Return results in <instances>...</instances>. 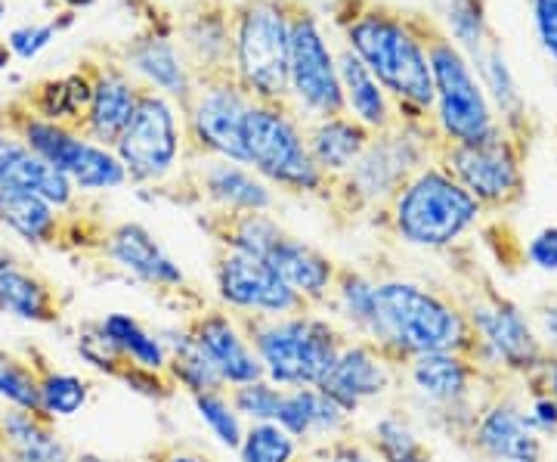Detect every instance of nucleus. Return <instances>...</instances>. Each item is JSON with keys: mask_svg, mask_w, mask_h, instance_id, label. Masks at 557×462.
Wrapping results in <instances>:
<instances>
[{"mask_svg": "<svg viewBox=\"0 0 557 462\" xmlns=\"http://www.w3.org/2000/svg\"><path fill=\"white\" fill-rule=\"evenodd\" d=\"M65 7H72V10H87V7H94L97 0H62Z\"/></svg>", "mask_w": 557, "mask_h": 462, "instance_id": "603ef678", "label": "nucleus"}, {"mask_svg": "<svg viewBox=\"0 0 557 462\" xmlns=\"http://www.w3.org/2000/svg\"><path fill=\"white\" fill-rule=\"evenodd\" d=\"M236 317L263 366V379L278 388H319L350 339L341 323L317 307L285 317Z\"/></svg>", "mask_w": 557, "mask_h": 462, "instance_id": "7ed1b4c3", "label": "nucleus"}, {"mask_svg": "<svg viewBox=\"0 0 557 462\" xmlns=\"http://www.w3.org/2000/svg\"><path fill=\"white\" fill-rule=\"evenodd\" d=\"M478 339V363L498 379H533L548 361L530 314L486 282H474L453 295Z\"/></svg>", "mask_w": 557, "mask_h": 462, "instance_id": "423d86ee", "label": "nucleus"}, {"mask_svg": "<svg viewBox=\"0 0 557 462\" xmlns=\"http://www.w3.org/2000/svg\"><path fill=\"white\" fill-rule=\"evenodd\" d=\"M403 369L412 357L453 351L478 361V339L453 292L428 289L416 280L375 282V311L362 336Z\"/></svg>", "mask_w": 557, "mask_h": 462, "instance_id": "f257e3e1", "label": "nucleus"}, {"mask_svg": "<svg viewBox=\"0 0 557 462\" xmlns=\"http://www.w3.org/2000/svg\"><path fill=\"white\" fill-rule=\"evenodd\" d=\"M428 62L434 75V106L437 134L443 143H480L493 137L498 127L493 102L474 75L468 57L431 22H421Z\"/></svg>", "mask_w": 557, "mask_h": 462, "instance_id": "1a4fd4ad", "label": "nucleus"}, {"mask_svg": "<svg viewBox=\"0 0 557 462\" xmlns=\"http://www.w3.org/2000/svg\"><path fill=\"white\" fill-rule=\"evenodd\" d=\"M300 447L278 423H251L239 443V462H295Z\"/></svg>", "mask_w": 557, "mask_h": 462, "instance_id": "ea45409f", "label": "nucleus"}, {"mask_svg": "<svg viewBox=\"0 0 557 462\" xmlns=\"http://www.w3.org/2000/svg\"><path fill=\"white\" fill-rule=\"evenodd\" d=\"M282 398H285V388H278L270 379H255V382L230 388V401L236 406V413L251 423H276Z\"/></svg>", "mask_w": 557, "mask_h": 462, "instance_id": "37998d69", "label": "nucleus"}, {"mask_svg": "<svg viewBox=\"0 0 557 462\" xmlns=\"http://www.w3.org/2000/svg\"><path fill=\"white\" fill-rule=\"evenodd\" d=\"M90 94H94L90 72H75V75H65L60 81L40 84L38 94L28 97V112L44 121L78 127L87 106H90Z\"/></svg>", "mask_w": 557, "mask_h": 462, "instance_id": "4c0bfd02", "label": "nucleus"}, {"mask_svg": "<svg viewBox=\"0 0 557 462\" xmlns=\"http://www.w3.org/2000/svg\"><path fill=\"white\" fill-rule=\"evenodd\" d=\"M366 447L379 462H434L431 447L421 441L416 423L406 410H384L366 431Z\"/></svg>", "mask_w": 557, "mask_h": 462, "instance_id": "c9c22d12", "label": "nucleus"}, {"mask_svg": "<svg viewBox=\"0 0 557 462\" xmlns=\"http://www.w3.org/2000/svg\"><path fill=\"white\" fill-rule=\"evenodd\" d=\"M201 230H208L220 248L226 252H239L251 258H263L273 252L285 230L276 218H270V211H205L199 218Z\"/></svg>", "mask_w": 557, "mask_h": 462, "instance_id": "2f4dec72", "label": "nucleus"}, {"mask_svg": "<svg viewBox=\"0 0 557 462\" xmlns=\"http://www.w3.org/2000/svg\"><path fill=\"white\" fill-rule=\"evenodd\" d=\"M189 401L196 406V413H199L205 428L218 438L220 447H226V450L236 453L242 443V435H245V425H242V416L236 413L233 401H230V388H223V391H205V394H196Z\"/></svg>", "mask_w": 557, "mask_h": 462, "instance_id": "a19ab883", "label": "nucleus"}, {"mask_svg": "<svg viewBox=\"0 0 557 462\" xmlns=\"http://www.w3.org/2000/svg\"><path fill=\"white\" fill-rule=\"evenodd\" d=\"M3 16H7V3L0 0V22H3Z\"/></svg>", "mask_w": 557, "mask_h": 462, "instance_id": "5fc2aeb1", "label": "nucleus"}, {"mask_svg": "<svg viewBox=\"0 0 557 462\" xmlns=\"http://www.w3.org/2000/svg\"><path fill=\"white\" fill-rule=\"evenodd\" d=\"M428 131L434 127H412L397 124L384 134H375L357 165L329 186V193H344L350 208H381L397 199V193L416 178L428 159ZM437 134V131H434ZM440 137V134H437Z\"/></svg>", "mask_w": 557, "mask_h": 462, "instance_id": "9d476101", "label": "nucleus"}, {"mask_svg": "<svg viewBox=\"0 0 557 462\" xmlns=\"http://www.w3.org/2000/svg\"><path fill=\"white\" fill-rule=\"evenodd\" d=\"M335 62H338L341 90H344V102H347V115H354L372 134H384V131L397 127V109L391 106V97L384 94L379 78L369 72V65L359 60L350 47H344Z\"/></svg>", "mask_w": 557, "mask_h": 462, "instance_id": "7c9ffc66", "label": "nucleus"}, {"mask_svg": "<svg viewBox=\"0 0 557 462\" xmlns=\"http://www.w3.org/2000/svg\"><path fill=\"white\" fill-rule=\"evenodd\" d=\"M523 385H539V388H545V391L552 394V401L557 403V357H555V354H548L545 366L539 369L533 379H527Z\"/></svg>", "mask_w": 557, "mask_h": 462, "instance_id": "8fccbe9b", "label": "nucleus"}, {"mask_svg": "<svg viewBox=\"0 0 557 462\" xmlns=\"http://www.w3.org/2000/svg\"><path fill=\"white\" fill-rule=\"evenodd\" d=\"M233 78L251 102H288V0L233 7Z\"/></svg>", "mask_w": 557, "mask_h": 462, "instance_id": "6e6552de", "label": "nucleus"}, {"mask_svg": "<svg viewBox=\"0 0 557 462\" xmlns=\"http://www.w3.org/2000/svg\"><path fill=\"white\" fill-rule=\"evenodd\" d=\"M0 190L35 193L65 215L78 208V190L72 186V181L60 174L50 161L40 159L10 124L0 127Z\"/></svg>", "mask_w": 557, "mask_h": 462, "instance_id": "4be33fe9", "label": "nucleus"}, {"mask_svg": "<svg viewBox=\"0 0 557 462\" xmlns=\"http://www.w3.org/2000/svg\"><path fill=\"white\" fill-rule=\"evenodd\" d=\"M60 35V22H32V25H20L10 32L7 38V50L20 60H35L44 47H50V40Z\"/></svg>", "mask_w": 557, "mask_h": 462, "instance_id": "c03bdc74", "label": "nucleus"}, {"mask_svg": "<svg viewBox=\"0 0 557 462\" xmlns=\"http://www.w3.org/2000/svg\"><path fill=\"white\" fill-rule=\"evenodd\" d=\"M183 323L196 336L208 361L214 363L226 388L263 379V366L233 311H226L223 304H201L199 311L186 314Z\"/></svg>", "mask_w": 557, "mask_h": 462, "instance_id": "aec40b11", "label": "nucleus"}, {"mask_svg": "<svg viewBox=\"0 0 557 462\" xmlns=\"http://www.w3.org/2000/svg\"><path fill=\"white\" fill-rule=\"evenodd\" d=\"M180 50L196 78L233 72V10L201 3L180 25Z\"/></svg>", "mask_w": 557, "mask_h": 462, "instance_id": "cd10ccee", "label": "nucleus"}, {"mask_svg": "<svg viewBox=\"0 0 557 462\" xmlns=\"http://www.w3.org/2000/svg\"><path fill=\"white\" fill-rule=\"evenodd\" d=\"M0 453L7 462H75L60 423L16 406H0Z\"/></svg>", "mask_w": 557, "mask_h": 462, "instance_id": "c85d7f7f", "label": "nucleus"}, {"mask_svg": "<svg viewBox=\"0 0 557 462\" xmlns=\"http://www.w3.org/2000/svg\"><path fill=\"white\" fill-rule=\"evenodd\" d=\"M440 165L486 208H508L523 196V146L498 127L480 143H437Z\"/></svg>", "mask_w": 557, "mask_h": 462, "instance_id": "2eb2a0df", "label": "nucleus"}, {"mask_svg": "<svg viewBox=\"0 0 557 462\" xmlns=\"http://www.w3.org/2000/svg\"><path fill=\"white\" fill-rule=\"evenodd\" d=\"M131 75L149 81V87L164 94L168 100H177L183 109L189 106L196 94V75L189 69V62L183 57L174 40L159 32L139 35L124 47V62H121Z\"/></svg>", "mask_w": 557, "mask_h": 462, "instance_id": "393cba45", "label": "nucleus"}, {"mask_svg": "<svg viewBox=\"0 0 557 462\" xmlns=\"http://www.w3.org/2000/svg\"><path fill=\"white\" fill-rule=\"evenodd\" d=\"M530 320L536 326V336L545 344V351L557 357V295H548L545 302L539 304Z\"/></svg>", "mask_w": 557, "mask_h": 462, "instance_id": "09e8293b", "label": "nucleus"}, {"mask_svg": "<svg viewBox=\"0 0 557 462\" xmlns=\"http://www.w3.org/2000/svg\"><path fill=\"white\" fill-rule=\"evenodd\" d=\"M214 295L226 311L248 317H285L307 311L304 299L295 295L263 258L226 248H220L214 258Z\"/></svg>", "mask_w": 557, "mask_h": 462, "instance_id": "dca6fc26", "label": "nucleus"}, {"mask_svg": "<svg viewBox=\"0 0 557 462\" xmlns=\"http://www.w3.org/2000/svg\"><path fill=\"white\" fill-rule=\"evenodd\" d=\"M533 25L542 40V50L557 65V0H533Z\"/></svg>", "mask_w": 557, "mask_h": 462, "instance_id": "de8ad7c7", "label": "nucleus"}, {"mask_svg": "<svg viewBox=\"0 0 557 462\" xmlns=\"http://www.w3.org/2000/svg\"><path fill=\"white\" fill-rule=\"evenodd\" d=\"M0 317L28 326H60L62 299L57 285L0 245Z\"/></svg>", "mask_w": 557, "mask_h": 462, "instance_id": "5701e85b", "label": "nucleus"}, {"mask_svg": "<svg viewBox=\"0 0 557 462\" xmlns=\"http://www.w3.org/2000/svg\"><path fill=\"white\" fill-rule=\"evenodd\" d=\"M164 351H168V376L171 382L177 385V391L183 388L189 398L205 394V391H223L226 385L220 379V373L214 369V363L208 361V354L201 351V344L196 342V336L189 332V326L180 320L168 329H159Z\"/></svg>", "mask_w": 557, "mask_h": 462, "instance_id": "72a5a7b5", "label": "nucleus"}, {"mask_svg": "<svg viewBox=\"0 0 557 462\" xmlns=\"http://www.w3.org/2000/svg\"><path fill=\"white\" fill-rule=\"evenodd\" d=\"M523 258L530 262V267H536L542 273H557V223L542 227L536 236L527 242Z\"/></svg>", "mask_w": 557, "mask_h": 462, "instance_id": "49530a36", "label": "nucleus"}, {"mask_svg": "<svg viewBox=\"0 0 557 462\" xmlns=\"http://www.w3.org/2000/svg\"><path fill=\"white\" fill-rule=\"evenodd\" d=\"M267 264L276 270L282 282L295 295L304 299L307 307L325 311V304L332 299V289H335V280H338V262H332L325 252H319L317 245L285 233L273 245V252L267 255Z\"/></svg>", "mask_w": 557, "mask_h": 462, "instance_id": "a878e982", "label": "nucleus"}, {"mask_svg": "<svg viewBox=\"0 0 557 462\" xmlns=\"http://www.w3.org/2000/svg\"><path fill=\"white\" fill-rule=\"evenodd\" d=\"M307 453L317 462H379V457L357 435H344V438H335V441L322 443Z\"/></svg>", "mask_w": 557, "mask_h": 462, "instance_id": "a18cd8bd", "label": "nucleus"}, {"mask_svg": "<svg viewBox=\"0 0 557 462\" xmlns=\"http://www.w3.org/2000/svg\"><path fill=\"white\" fill-rule=\"evenodd\" d=\"M0 406L38 413V369L28 354L0 344Z\"/></svg>", "mask_w": 557, "mask_h": 462, "instance_id": "58836bf2", "label": "nucleus"}, {"mask_svg": "<svg viewBox=\"0 0 557 462\" xmlns=\"http://www.w3.org/2000/svg\"><path fill=\"white\" fill-rule=\"evenodd\" d=\"M35 369H38V413L53 420V423H65L75 420L78 413L87 410V403L94 398V385L87 376L72 373V369H60L40 354L38 348L25 351Z\"/></svg>", "mask_w": 557, "mask_h": 462, "instance_id": "f704fd0d", "label": "nucleus"}, {"mask_svg": "<svg viewBox=\"0 0 557 462\" xmlns=\"http://www.w3.org/2000/svg\"><path fill=\"white\" fill-rule=\"evenodd\" d=\"M406 401L431 428L461 443L478 420L480 406L505 388V379L486 373L478 361L440 351L412 357L399 369Z\"/></svg>", "mask_w": 557, "mask_h": 462, "instance_id": "20e7f679", "label": "nucleus"}, {"mask_svg": "<svg viewBox=\"0 0 557 462\" xmlns=\"http://www.w3.org/2000/svg\"><path fill=\"white\" fill-rule=\"evenodd\" d=\"M474 65H478L480 84H483L486 97L496 106L502 131L523 146L527 137H530V112H527V100H523L518 81H515L511 69H508V60H505L502 47L498 44H486L474 57Z\"/></svg>", "mask_w": 557, "mask_h": 462, "instance_id": "473e14b6", "label": "nucleus"}, {"mask_svg": "<svg viewBox=\"0 0 557 462\" xmlns=\"http://www.w3.org/2000/svg\"><path fill=\"white\" fill-rule=\"evenodd\" d=\"M193 190L214 211H270L276 202L273 186L260 174L226 159H201L193 171Z\"/></svg>", "mask_w": 557, "mask_h": 462, "instance_id": "b1692460", "label": "nucleus"}, {"mask_svg": "<svg viewBox=\"0 0 557 462\" xmlns=\"http://www.w3.org/2000/svg\"><path fill=\"white\" fill-rule=\"evenodd\" d=\"M248 168L270 186L300 196H329L332 181L310 156L304 121L288 102H251L245 121Z\"/></svg>", "mask_w": 557, "mask_h": 462, "instance_id": "0eeeda50", "label": "nucleus"}, {"mask_svg": "<svg viewBox=\"0 0 557 462\" xmlns=\"http://www.w3.org/2000/svg\"><path fill=\"white\" fill-rule=\"evenodd\" d=\"M75 462H137V460H119V457H102L97 450H75Z\"/></svg>", "mask_w": 557, "mask_h": 462, "instance_id": "3c124183", "label": "nucleus"}, {"mask_svg": "<svg viewBox=\"0 0 557 462\" xmlns=\"http://www.w3.org/2000/svg\"><path fill=\"white\" fill-rule=\"evenodd\" d=\"M394 388H399L397 366L387 361L375 344L354 339V336L341 348L338 361L319 385V391L329 394L350 416L384 401Z\"/></svg>", "mask_w": 557, "mask_h": 462, "instance_id": "6ab92c4d", "label": "nucleus"}, {"mask_svg": "<svg viewBox=\"0 0 557 462\" xmlns=\"http://www.w3.org/2000/svg\"><path fill=\"white\" fill-rule=\"evenodd\" d=\"M304 134H307V146H310V156L317 161V168L332 183L341 181L357 165L359 156L366 153V146L375 137L354 115L310 121L304 127Z\"/></svg>", "mask_w": 557, "mask_h": 462, "instance_id": "c756f323", "label": "nucleus"}, {"mask_svg": "<svg viewBox=\"0 0 557 462\" xmlns=\"http://www.w3.org/2000/svg\"><path fill=\"white\" fill-rule=\"evenodd\" d=\"M10 127L28 143L40 159L50 161L60 174H65L81 193H109L121 190L127 181V171L115 156V149L87 141L78 127L44 121L32 112L10 115Z\"/></svg>", "mask_w": 557, "mask_h": 462, "instance_id": "f8f14e48", "label": "nucleus"}, {"mask_svg": "<svg viewBox=\"0 0 557 462\" xmlns=\"http://www.w3.org/2000/svg\"><path fill=\"white\" fill-rule=\"evenodd\" d=\"M90 78H94V94H90V106L81 119L78 131L87 141L112 149L137 109L143 87L121 62L94 65Z\"/></svg>", "mask_w": 557, "mask_h": 462, "instance_id": "412c9836", "label": "nucleus"}, {"mask_svg": "<svg viewBox=\"0 0 557 462\" xmlns=\"http://www.w3.org/2000/svg\"><path fill=\"white\" fill-rule=\"evenodd\" d=\"M288 106L298 119L319 121L347 115L338 62L319 32L317 16L288 0Z\"/></svg>", "mask_w": 557, "mask_h": 462, "instance_id": "9b49d317", "label": "nucleus"}, {"mask_svg": "<svg viewBox=\"0 0 557 462\" xmlns=\"http://www.w3.org/2000/svg\"><path fill=\"white\" fill-rule=\"evenodd\" d=\"M183 141L186 131L177 121L174 102L152 87H143L137 109L112 149L127 171V181L137 186H156L183 159Z\"/></svg>", "mask_w": 557, "mask_h": 462, "instance_id": "ddd939ff", "label": "nucleus"}, {"mask_svg": "<svg viewBox=\"0 0 557 462\" xmlns=\"http://www.w3.org/2000/svg\"><path fill=\"white\" fill-rule=\"evenodd\" d=\"M304 450H317L322 443L354 435V416L319 388H285L276 420Z\"/></svg>", "mask_w": 557, "mask_h": 462, "instance_id": "bb28decb", "label": "nucleus"}, {"mask_svg": "<svg viewBox=\"0 0 557 462\" xmlns=\"http://www.w3.org/2000/svg\"><path fill=\"white\" fill-rule=\"evenodd\" d=\"M387 208L397 240L424 252L456 245L483 215V205L443 165H424Z\"/></svg>", "mask_w": 557, "mask_h": 462, "instance_id": "39448f33", "label": "nucleus"}, {"mask_svg": "<svg viewBox=\"0 0 557 462\" xmlns=\"http://www.w3.org/2000/svg\"><path fill=\"white\" fill-rule=\"evenodd\" d=\"M344 35L347 47L379 78L384 94L397 100L399 124L431 127L428 115L434 109V75L421 20H406L391 7L366 3L344 22Z\"/></svg>", "mask_w": 557, "mask_h": 462, "instance_id": "f03ea898", "label": "nucleus"}, {"mask_svg": "<svg viewBox=\"0 0 557 462\" xmlns=\"http://www.w3.org/2000/svg\"><path fill=\"white\" fill-rule=\"evenodd\" d=\"M446 28H449L446 38L474 60L480 50L490 44L486 40V7H483V0H449Z\"/></svg>", "mask_w": 557, "mask_h": 462, "instance_id": "79ce46f5", "label": "nucleus"}, {"mask_svg": "<svg viewBox=\"0 0 557 462\" xmlns=\"http://www.w3.org/2000/svg\"><path fill=\"white\" fill-rule=\"evenodd\" d=\"M461 447L490 462L545 460V438L530 420V410L518 398L505 394V388L480 406L478 420Z\"/></svg>", "mask_w": 557, "mask_h": 462, "instance_id": "f3484780", "label": "nucleus"}, {"mask_svg": "<svg viewBox=\"0 0 557 462\" xmlns=\"http://www.w3.org/2000/svg\"><path fill=\"white\" fill-rule=\"evenodd\" d=\"M97 255L119 273L149 285L152 292L164 295H183L186 292V273L161 245L149 227L137 221H121L106 227L97 245Z\"/></svg>", "mask_w": 557, "mask_h": 462, "instance_id": "a211bd4d", "label": "nucleus"}, {"mask_svg": "<svg viewBox=\"0 0 557 462\" xmlns=\"http://www.w3.org/2000/svg\"><path fill=\"white\" fill-rule=\"evenodd\" d=\"M295 462H317V460H313V457H310V453L304 450V457H298V460H295Z\"/></svg>", "mask_w": 557, "mask_h": 462, "instance_id": "864d4df0", "label": "nucleus"}, {"mask_svg": "<svg viewBox=\"0 0 557 462\" xmlns=\"http://www.w3.org/2000/svg\"><path fill=\"white\" fill-rule=\"evenodd\" d=\"M248 109H251V97L236 84L233 72L196 78V94L183 109L189 153L199 159L248 165V153H245Z\"/></svg>", "mask_w": 557, "mask_h": 462, "instance_id": "4468645a", "label": "nucleus"}, {"mask_svg": "<svg viewBox=\"0 0 557 462\" xmlns=\"http://www.w3.org/2000/svg\"><path fill=\"white\" fill-rule=\"evenodd\" d=\"M102 332L112 339L121 354L134 366L143 369H156V373H168V351L156 329H149L146 323L127 314V311H109L100 317Z\"/></svg>", "mask_w": 557, "mask_h": 462, "instance_id": "e433bc0d", "label": "nucleus"}]
</instances>
